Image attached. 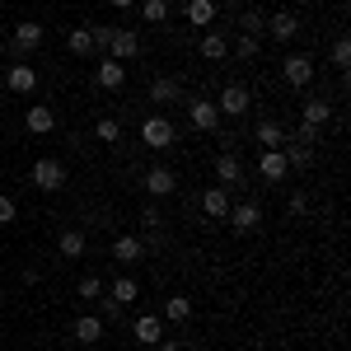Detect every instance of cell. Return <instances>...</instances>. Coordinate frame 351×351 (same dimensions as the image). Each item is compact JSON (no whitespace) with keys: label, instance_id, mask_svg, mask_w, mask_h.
<instances>
[{"label":"cell","instance_id":"cell-40","mask_svg":"<svg viewBox=\"0 0 351 351\" xmlns=\"http://www.w3.org/2000/svg\"><path fill=\"white\" fill-rule=\"evenodd\" d=\"M112 5H117V10H132V5H136V0H112Z\"/></svg>","mask_w":351,"mask_h":351},{"label":"cell","instance_id":"cell-22","mask_svg":"<svg viewBox=\"0 0 351 351\" xmlns=\"http://www.w3.org/2000/svg\"><path fill=\"white\" fill-rule=\"evenodd\" d=\"M230 206H234V202H230V192H225V188H216V183H211V188L202 192V211H206L211 220H225V216H230Z\"/></svg>","mask_w":351,"mask_h":351},{"label":"cell","instance_id":"cell-41","mask_svg":"<svg viewBox=\"0 0 351 351\" xmlns=\"http://www.w3.org/2000/svg\"><path fill=\"white\" fill-rule=\"evenodd\" d=\"M61 351H66V347H61Z\"/></svg>","mask_w":351,"mask_h":351},{"label":"cell","instance_id":"cell-30","mask_svg":"<svg viewBox=\"0 0 351 351\" xmlns=\"http://www.w3.org/2000/svg\"><path fill=\"white\" fill-rule=\"evenodd\" d=\"M94 136H99L104 145H117V141H122V122H117V117H99V122H94Z\"/></svg>","mask_w":351,"mask_h":351},{"label":"cell","instance_id":"cell-1","mask_svg":"<svg viewBox=\"0 0 351 351\" xmlns=\"http://www.w3.org/2000/svg\"><path fill=\"white\" fill-rule=\"evenodd\" d=\"M173 141H178V127H173L164 112H150V117L141 122V145H145V150H160L164 155V150H173Z\"/></svg>","mask_w":351,"mask_h":351},{"label":"cell","instance_id":"cell-12","mask_svg":"<svg viewBox=\"0 0 351 351\" xmlns=\"http://www.w3.org/2000/svg\"><path fill=\"white\" fill-rule=\"evenodd\" d=\"M145 192L150 197H173V188H178V178H173V169L169 164H155V169H145Z\"/></svg>","mask_w":351,"mask_h":351},{"label":"cell","instance_id":"cell-32","mask_svg":"<svg viewBox=\"0 0 351 351\" xmlns=\"http://www.w3.org/2000/svg\"><path fill=\"white\" fill-rule=\"evenodd\" d=\"M104 291H108V286H104V281H99V276H84L80 286H75V295H80L84 304H94V300L104 295Z\"/></svg>","mask_w":351,"mask_h":351},{"label":"cell","instance_id":"cell-17","mask_svg":"<svg viewBox=\"0 0 351 351\" xmlns=\"http://www.w3.org/2000/svg\"><path fill=\"white\" fill-rule=\"evenodd\" d=\"M183 99V80L178 75H155L150 80V104H178Z\"/></svg>","mask_w":351,"mask_h":351},{"label":"cell","instance_id":"cell-18","mask_svg":"<svg viewBox=\"0 0 351 351\" xmlns=\"http://www.w3.org/2000/svg\"><path fill=\"white\" fill-rule=\"evenodd\" d=\"M258 173H263V183H281V178L291 173V164H286L281 150H263V155H258Z\"/></svg>","mask_w":351,"mask_h":351},{"label":"cell","instance_id":"cell-7","mask_svg":"<svg viewBox=\"0 0 351 351\" xmlns=\"http://www.w3.org/2000/svg\"><path fill=\"white\" fill-rule=\"evenodd\" d=\"M108 56H112V61H122V66L136 61V56H141V33L117 24V33H112V43H108Z\"/></svg>","mask_w":351,"mask_h":351},{"label":"cell","instance_id":"cell-23","mask_svg":"<svg viewBox=\"0 0 351 351\" xmlns=\"http://www.w3.org/2000/svg\"><path fill=\"white\" fill-rule=\"evenodd\" d=\"M267 33L276 38V43H291V38H300V19L291 14V10H281V14H267Z\"/></svg>","mask_w":351,"mask_h":351},{"label":"cell","instance_id":"cell-31","mask_svg":"<svg viewBox=\"0 0 351 351\" xmlns=\"http://www.w3.org/2000/svg\"><path fill=\"white\" fill-rule=\"evenodd\" d=\"M239 28H243V33H253V38H263V33H267V14H263V10H243Z\"/></svg>","mask_w":351,"mask_h":351},{"label":"cell","instance_id":"cell-25","mask_svg":"<svg viewBox=\"0 0 351 351\" xmlns=\"http://www.w3.org/2000/svg\"><path fill=\"white\" fill-rule=\"evenodd\" d=\"M56 248H61V258H84L89 239H84V230H61L56 234Z\"/></svg>","mask_w":351,"mask_h":351},{"label":"cell","instance_id":"cell-8","mask_svg":"<svg viewBox=\"0 0 351 351\" xmlns=\"http://www.w3.org/2000/svg\"><path fill=\"white\" fill-rule=\"evenodd\" d=\"M211 173H216V188L230 192V188H239V183H243V160L234 155V150H220V160H216Z\"/></svg>","mask_w":351,"mask_h":351},{"label":"cell","instance_id":"cell-24","mask_svg":"<svg viewBox=\"0 0 351 351\" xmlns=\"http://www.w3.org/2000/svg\"><path fill=\"white\" fill-rule=\"evenodd\" d=\"M160 319H164V324H188V319H192V300L173 291V295L164 300V314H160Z\"/></svg>","mask_w":351,"mask_h":351},{"label":"cell","instance_id":"cell-5","mask_svg":"<svg viewBox=\"0 0 351 351\" xmlns=\"http://www.w3.org/2000/svg\"><path fill=\"white\" fill-rule=\"evenodd\" d=\"M281 80L291 84V89H309V80H314V56L291 52L286 61H281Z\"/></svg>","mask_w":351,"mask_h":351},{"label":"cell","instance_id":"cell-20","mask_svg":"<svg viewBox=\"0 0 351 351\" xmlns=\"http://www.w3.org/2000/svg\"><path fill=\"white\" fill-rule=\"evenodd\" d=\"M132 332H136L141 347H155V342H164V319L160 314H141V319L132 324Z\"/></svg>","mask_w":351,"mask_h":351},{"label":"cell","instance_id":"cell-2","mask_svg":"<svg viewBox=\"0 0 351 351\" xmlns=\"http://www.w3.org/2000/svg\"><path fill=\"white\" fill-rule=\"evenodd\" d=\"M216 108H220V117H230V122H239V117H248V108H253V94H248V84L230 80L225 89H220Z\"/></svg>","mask_w":351,"mask_h":351},{"label":"cell","instance_id":"cell-34","mask_svg":"<svg viewBox=\"0 0 351 351\" xmlns=\"http://www.w3.org/2000/svg\"><path fill=\"white\" fill-rule=\"evenodd\" d=\"M89 33H94V52H108L112 33H117V24H89Z\"/></svg>","mask_w":351,"mask_h":351},{"label":"cell","instance_id":"cell-39","mask_svg":"<svg viewBox=\"0 0 351 351\" xmlns=\"http://www.w3.org/2000/svg\"><path fill=\"white\" fill-rule=\"evenodd\" d=\"M155 347H160V351H183L178 342H155Z\"/></svg>","mask_w":351,"mask_h":351},{"label":"cell","instance_id":"cell-38","mask_svg":"<svg viewBox=\"0 0 351 351\" xmlns=\"http://www.w3.org/2000/svg\"><path fill=\"white\" fill-rule=\"evenodd\" d=\"M304 211H309V197L295 192V197H291V216H304Z\"/></svg>","mask_w":351,"mask_h":351},{"label":"cell","instance_id":"cell-26","mask_svg":"<svg viewBox=\"0 0 351 351\" xmlns=\"http://www.w3.org/2000/svg\"><path fill=\"white\" fill-rule=\"evenodd\" d=\"M66 47H71V56H94V33H89V24L71 28L66 33Z\"/></svg>","mask_w":351,"mask_h":351},{"label":"cell","instance_id":"cell-3","mask_svg":"<svg viewBox=\"0 0 351 351\" xmlns=\"http://www.w3.org/2000/svg\"><path fill=\"white\" fill-rule=\"evenodd\" d=\"M43 38H47V28L38 24V19H24V24H14V33H10V52L24 61L28 52H38V47H43Z\"/></svg>","mask_w":351,"mask_h":351},{"label":"cell","instance_id":"cell-33","mask_svg":"<svg viewBox=\"0 0 351 351\" xmlns=\"http://www.w3.org/2000/svg\"><path fill=\"white\" fill-rule=\"evenodd\" d=\"M94 304H99V319H122V314H127V304H117V300H112L108 291L94 300Z\"/></svg>","mask_w":351,"mask_h":351},{"label":"cell","instance_id":"cell-28","mask_svg":"<svg viewBox=\"0 0 351 351\" xmlns=\"http://www.w3.org/2000/svg\"><path fill=\"white\" fill-rule=\"evenodd\" d=\"M169 14H173L169 0H141V19L145 24H169Z\"/></svg>","mask_w":351,"mask_h":351},{"label":"cell","instance_id":"cell-15","mask_svg":"<svg viewBox=\"0 0 351 351\" xmlns=\"http://www.w3.org/2000/svg\"><path fill=\"white\" fill-rule=\"evenodd\" d=\"M286 136H291V132H286L276 117H263V122L253 127V141H258L263 150H281V145H286Z\"/></svg>","mask_w":351,"mask_h":351},{"label":"cell","instance_id":"cell-10","mask_svg":"<svg viewBox=\"0 0 351 351\" xmlns=\"http://www.w3.org/2000/svg\"><path fill=\"white\" fill-rule=\"evenodd\" d=\"M5 89H10V94H33V89H38V66H28V61H14V66H10V71H5Z\"/></svg>","mask_w":351,"mask_h":351},{"label":"cell","instance_id":"cell-37","mask_svg":"<svg viewBox=\"0 0 351 351\" xmlns=\"http://www.w3.org/2000/svg\"><path fill=\"white\" fill-rule=\"evenodd\" d=\"M19 220V206H14V197L10 192H0V225H14Z\"/></svg>","mask_w":351,"mask_h":351},{"label":"cell","instance_id":"cell-19","mask_svg":"<svg viewBox=\"0 0 351 351\" xmlns=\"http://www.w3.org/2000/svg\"><path fill=\"white\" fill-rule=\"evenodd\" d=\"M188 24L192 28H216V19H220V5L216 0H188Z\"/></svg>","mask_w":351,"mask_h":351},{"label":"cell","instance_id":"cell-35","mask_svg":"<svg viewBox=\"0 0 351 351\" xmlns=\"http://www.w3.org/2000/svg\"><path fill=\"white\" fill-rule=\"evenodd\" d=\"M328 56H332V66H337V71H347V66H351V43H347V38H337Z\"/></svg>","mask_w":351,"mask_h":351},{"label":"cell","instance_id":"cell-14","mask_svg":"<svg viewBox=\"0 0 351 351\" xmlns=\"http://www.w3.org/2000/svg\"><path fill=\"white\" fill-rule=\"evenodd\" d=\"M24 132L28 136H52L56 132V112L47 108V104H33V108L24 112Z\"/></svg>","mask_w":351,"mask_h":351},{"label":"cell","instance_id":"cell-11","mask_svg":"<svg viewBox=\"0 0 351 351\" xmlns=\"http://www.w3.org/2000/svg\"><path fill=\"white\" fill-rule=\"evenodd\" d=\"M197 52L206 56V61H225V56H230V38H225V28H202Z\"/></svg>","mask_w":351,"mask_h":351},{"label":"cell","instance_id":"cell-9","mask_svg":"<svg viewBox=\"0 0 351 351\" xmlns=\"http://www.w3.org/2000/svg\"><path fill=\"white\" fill-rule=\"evenodd\" d=\"M94 84H99L104 94H117V89L127 84V66H122V61H112V56H104V61L94 66Z\"/></svg>","mask_w":351,"mask_h":351},{"label":"cell","instance_id":"cell-29","mask_svg":"<svg viewBox=\"0 0 351 351\" xmlns=\"http://www.w3.org/2000/svg\"><path fill=\"white\" fill-rule=\"evenodd\" d=\"M230 52L239 56V61H253V56L263 52V38H253V33H239V43H230Z\"/></svg>","mask_w":351,"mask_h":351},{"label":"cell","instance_id":"cell-36","mask_svg":"<svg viewBox=\"0 0 351 351\" xmlns=\"http://www.w3.org/2000/svg\"><path fill=\"white\" fill-rule=\"evenodd\" d=\"M141 225H145L150 234H160V225H164V211H160V206H141Z\"/></svg>","mask_w":351,"mask_h":351},{"label":"cell","instance_id":"cell-27","mask_svg":"<svg viewBox=\"0 0 351 351\" xmlns=\"http://www.w3.org/2000/svg\"><path fill=\"white\" fill-rule=\"evenodd\" d=\"M108 295L117 300V304H136V295H141V286H136V276H132V271H122V276H117V281L108 286Z\"/></svg>","mask_w":351,"mask_h":351},{"label":"cell","instance_id":"cell-13","mask_svg":"<svg viewBox=\"0 0 351 351\" xmlns=\"http://www.w3.org/2000/svg\"><path fill=\"white\" fill-rule=\"evenodd\" d=\"M112 258H117L122 267H136V263L145 258V239H141V234H117V239H112Z\"/></svg>","mask_w":351,"mask_h":351},{"label":"cell","instance_id":"cell-16","mask_svg":"<svg viewBox=\"0 0 351 351\" xmlns=\"http://www.w3.org/2000/svg\"><path fill=\"white\" fill-rule=\"evenodd\" d=\"M225 220H230L239 234H248V230L263 225V206H258V202H239V206H230V216H225Z\"/></svg>","mask_w":351,"mask_h":351},{"label":"cell","instance_id":"cell-6","mask_svg":"<svg viewBox=\"0 0 351 351\" xmlns=\"http://www.w3.org/2000/svg\"><path fill=\"white\" fill-rule=\"evenodd\" d=\"M188 122L197 127V132H211V136H216L225 117H220V108L211 104V99H188Z\"/></svg>","mask_w":351,"mask_h":351},{"label":"cell","instance_id":"cell-4","mask_svg":"<svg viewBox=\"0 0 351 351\" xmlns=\"http://www.w3.org/2000/svg\"><path fill=\"white\" fill-rule=\"evenodd\" d=\"M28 178H33V188H38V192H61V188H66V164L47 155V160H38L33 169H28Z\"/></svg>","mask_w":351,"mask_h":351},{"label":"cell","instance_id":"cell-21","mask_svg":"<svg viewBox=\"0 0 351 351\" xmlns=\"http://www.w3.org/2000/svg\"><path fill=\"white\" fill-rule=\"evenodd\" d=\"M104 332H108V328H104L99 314H80V319H75V342H84V347H99Z\"/></svg>","mask_w":351,"mask_h":351}]
</instances>
